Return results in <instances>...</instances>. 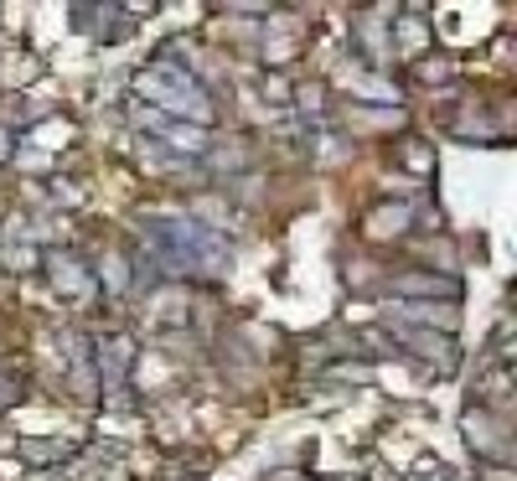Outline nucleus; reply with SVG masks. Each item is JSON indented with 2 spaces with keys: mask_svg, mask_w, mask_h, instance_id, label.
<instances>
[{
  "mask_svg": "<svg viewBox=\"0 0 517 481\" xmlns=\"http://www.w3.org/2000/svg\"><path fill=\"white\" fill-rule=\"evenodd\" d=\"M21 394H26L21 378H16V373H0V409H16V404H21Z\"/></svg>",
  "mask_w": 517,
  "mask_h": 481,
  "instance_id": "22",
  "label": "nucleus"
},
{
  "mask_svg": "<svg viewBox=\"0 0 517 481\" xmlns=\"http://www.w3.org/2000/svg\"><path fill=\"white\" fill-rule=\"evenodd\" d=\"M409 228H414V202H383V207H373V218H368L373 238H399Z\"/></svg>",
  "mask_w": 517,
  "mask_h": 481,
  "instance_id": "12",
  "label": "nucleus"
},
{
  "mask_svg": "<svg viewBox=\"0 0 517 481\" xmlns=\"http://www.w3.org/2000/svg\"><path fill=\"white\" fill-rule=\"evenodd\" d=\"M135 104H150V109H161L166 119H187V125H212V99L202 94V83L192 68H176L166 63V57H156V63H145L135 73Z\"/></svg>",
  "mask_w": 517,
  "mask_h": 481,
  "instance_id": "2",
  "label": "nucleus"
},
{
  "mask_svg": "<svg viewBox=\"0 0 517 481\" xmlns=\"http://www.w3.org/2000/svg\"><path fill=\"white\" fill-rule=\"evenodd\" d=\"M135 363H140V347H135V337H125V332H109V337H99V342H94L99 394H109V404H130V388H125V378L135 373Z\"/></svg>",
  "mask_w": 517,
  "mask_h": 481,
  "instance_id": "3",
  "label": "nucleus"
},
{
  "mask_svg": "<svg viewBox=\"0 0 517 481\" xmlns=\"http://www.w3.org/2000/svg\"><path fill=\"white\" fill-rule=\"evenodd\" d=\"M202 161H207V171H212V176H233V171L243 166V145H212Z\"/></svg>",
  "mask_w": 517,
  "mask_h": 481,
  "instance_id": "17",
  "label": "nucleus"
},
{
  "mask_svg": "<svg viewBox=\"0 0 517 481\" xmlns=\"http://www.w3.org/2000/svg\"><path fill=\"white\" fill-rule=\"evenodd\" d=\"M11 156H16V135L0 125V161H11Z\"/></svg>",
  "mask_w": 517,
  "mask_h": 481,
  "instance_id": "25",
  "label": "nucleus"
},
{
  "mask_svg": "<svg viewBox=\"0 0 517 481\" xmlns=\"http://www.w3.org/2000/svg\"><path fill=\"white\" fill-rule=\"evenodd\" d=\"M399 161H404L409 171H419V182H430V176H435V150L424 145V140H409V145L399 150Z\"/></svg>",
  "mask_w": 517,
  "mask_h": 481,
  "instance_id": "16",
  "label": "nucleus"
},
{
  "mask_svg": "<svg viewBox=\"0 0 517 481\" xmlns=\"http://www.w3.org/2000/svg\"><path fill=\"white\" fill-rule=\"evenodd\" d=\"M399 342L414 352V357H424L430 368H450L455 363V337H440V332H424V326H399Z\"/></svg>",
  "mask_w": 517,
  "mask_h": 481,
  "instance_id": "10",
  "label": "nucleus"
},
{
  "mask_svg": "<svg viewBox=\"0 0 517 481\" xmlns=\"http://www.w3.org/2000/svg\"><path fill=\"white\" fill-rule=\"evenodd\" d=\"M42 264V249L26 244V238H0V269H11V275H26V269Z\"/></svg>",
  "mask_w": 517,
  "mask_h": 481,
  "instance_id": "15",
  "label": "nucleus"
},
{
  "mask_svg": "<svg viewBox=\"0 0 517 481\" xmlns=\"http://www.w3.org/2000/svg\"><path fill=\"white\" fill-rule=\"evenodd\" d=\"M306 119H321V109H326V88L321 83H306V88H295V99H290Z\"/></svg>",
  "mask_w": 517,
  "mask_h": 481,
  "instance_id": "18",
  "label": "nucleus"
},
{
  "mask_svg": "<svg viewBox=\"0 0 517 481\" xmlns=\"http://www.w3.org/2000/svg\"><path fill=\"white\" fill-rule=\"evenodd\" d=\"M414 481H461V476H455V466H440V461H424V466H414Z\"/></svg>",
  "mask_w": 517,
  "mask_h": 481,
  "instance_id": "23",
  "label": "nucleus"
},
{
  "mask_svg": "<svg viewBox=\"0 0 517 481\" xmlns=\"http://www.w3.org/2000/svg\"><path fill=\"white\" fill-rule=\"evenodd\" d=\"M450 73H455L450 57H419V63H414V78H419V83H445Z\"/></svg>",
  "mask_w": 517,
  "mask_h": 481,
  "instance_id": "20",
  "label": "nucleus"
},
{
  "mask_svg": "<svg viewBox=\"0 0 517 481\" xmlns=\"http://www.w3.org/2000/svg\"><path fill=\"white\" fill-rule=\"evenodd\" d=\"M393 295L404 300V306H430V300H450L461 295V280L455 275H430V269H409V275H393Z\"/></svg>",
  "mask_w": 517,
  "mask_h": 481,
  "instance_id": "5",
  "label": "nucleus"
},
{
  "mask_svg": "<svg viewBox=\"0 0 517 481\" xmlns=\"http://www.w3.org/2000/svg\"><path fill=\"white\" fill-rule=\"evenodd\" d=\"M42 264H47V280H52L57 295H68V300H94V295H99L94 269H88L78 254H68V249H47Z\"/></svg>",
  "mask_w": 517,
  "mask_h": 481,
  "instance_id": "4",
  "label": "nucleus"
},
{
  "mask_svg": "<svg viewBox=\"0 0 517 481\" xmlns=\"http://www.w3.org/2000/svg\"><path fill=\"white\" fill-rule=\"evenodd\" d=\"M295 47H300L295 21L290 16H264V57H269V68H285L295 57Z\"/></svg>",
  "mask_w": 517,
  "mask_h": 481,
  "instance_id": "11",
  "label": "nucleus"
},
{
  "mask_svg": "<svg viewBox=\"0 0 517 481\" xmlns=\"http://www.w3.org/2000/svg\"><path fill=\"white\" fill-rule=\"evenodd\" d=\"M414 228H419V233H440V228H445V213H440V207H424ZM414 228H409V233H414Z\"/></svg>",
  "mask_w": 517,
  "mask_h": 481,
  "instance_id": "24",
  "label": "nucleus"
},
{
  "mask_svg": "<svg viewBox=\"0 0 517 481\" xmlns=\"http://www.w3.org/2000/svg\"><path fill=\"white\" fill-rule=\"evenodd\" d=\"M393 42H399V52L409 57V63H419V57H430V16H424V6H404L399 16H393Z\"/></svg>",
  "mask_w": 517,
  "mask_h": 481,
  "instance_id": "8",
  "label": "nucleus"
},
{
  "mask_svg": "<svg viewBox=\"0 0 517 481\" xmlns=\"http://www.w3.org/2000/svg\"><path fill=\"white\" fill-rule=\"evenodd\" d=\"M21 456H26V466H68L73 456H78V445L73 440H21Z\"/></svg>",
  "mask_w": 517,
  "mask_h": 481,
  "instance_id": "14",
  "label": "nucleus"
},
{
  "mask_svg": "<svg viewBox=\"0 0 517 481\" xmlns=\"http://www.w3.org/2000/svg\"><path fill=\"white\" fill-rule=\"evenodd\" d=\"M461 435H466V445L476 450V456L497 461V450H502V461H512V440H507V430H497V414H486L481 404H471V409H466Z\"/></svg>",
  "mask_w": 517,
  "mask_h": 481,
  "instance_id": "6",
  "label": "nucleus"
},
{
  "mask_svg": "<svg viewBox=\"0 0 517 481\" xmlns=\"http://www.w3.org/2000/svg\"><path fill=\"white\" fill-rule=\"evenodd\" d=\"M52 202H63V207H83V187L63 182V176H52Z\"/></svg>",
  "mask_w": 517,
  "mask_h": 481,
  "instance_id": "21",
  "label": "nucleus"
},
{
  "mask_svg": "<svg viewBox=\"0 0 517 481\" xmlns=\"http://www.w3.org/2000/svg\"><path fill=\"white\" fill-rule=\"evenodd\" d=\"M94 285H99L109 300H125V295L135 290L130 259H125V254H104V259H99V275H94Z\"/></svg>",
  "mask_w": 517,
  "mask_h": 481,
  "instance_id": "13",
  "label": "nucleus"
},
{
  "mask_svg": "<svg viewBox=\"0 0 517 481\" xmlns=\"http://www.w3.org/2000/svg\"><path fill=\"white\" fill-rule=\"evenodd\" d=\"M73 26H78V32H94V37L114 42V37H125L135 21L125 16V6H114V0H78V6H73Z\"/></svg>",
  "mask_w": 517,
  "mask_h": 481,
  "instance_id": "7",
  "label": "nucleus"
},
{
  "mask_svg": "<svg viewBox=\"0 0 517 481\" xmlns=\"http://www.w3.org/2000/svg\"><path fill=\"white\" fill-rule=\"evenodd\" d=\"M140 233L150 238V259H156V269H166V275L218 280V275H228V264H233V244L223 233H212L202 218H181V213L145 218Z\"/></svg>",
  "mask_w": 517,
  "mask_h": 481,
  "instance_id": "1",
  "label": "nucleus"
},
{
  "mask_svg": "<svg viewBox=\"0 0 517 481\" xmlns=\"http://www.w3.org/2000/svg\"><path fill=\"white\" fill-rule=\"evenodd\" d=\"M264 99H269V104H290V99H295L285 68H269V73H264Z\"/></svg>",
  "mask_w": 517,
  "mask_h": 481,
  "instance_id": "19",
  "label": "nucleus"
},
{
  "mask_svg": "<svg viewBox=\"0 0 517 481\" xmlns=\"http://www.w3.org/2000/svg\"><path fill=\"white\" fill-rule=\"evenodd\" d=\"M68 378H73V394L83 404H99V368H94V342L88 337H68Z\"/></svg>",
  "mask_w": 517,
  "mask_h": 481,
  "instance_id": "9",
  "label": "nucleus"
}]
</instances>
